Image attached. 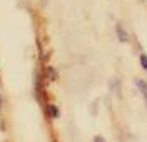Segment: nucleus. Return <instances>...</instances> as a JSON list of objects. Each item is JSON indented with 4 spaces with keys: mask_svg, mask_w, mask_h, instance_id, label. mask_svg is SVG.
I'll list each match as a JSON object with an SVG mask.
<instances>
[{
    "mask_svg": "<svg viewBox=\"0 0 147 142\" xmlns=\"http://www.w3.org/2000/svg\"><path fill=\"white\" fill-rule=\"evenodd\" d=\"M140 65H142L144 70H147V55H146V54H142V55H140Z\"/></svg>",
    "mask_w": 147,
    "mask_h": 142,
    "instance_id": "39448f33",
    "label": "nucleus"
},
{
    "mask_svg": "<svg viewBox=\"0 0 147 142\" xmlns=\"http://www.w3.org/2000/svg\"><path fill=\"white\" fill-rule=\"evenodd\" d=\"M134 84H136V87L139 89V92H140V95H142V99H144V102H146V105H147V82L142 80V79H136Z\"/></svg>",
    "mask_w": 147,
    "mask_h": 142,
    "instance_id": "f257e3e1",
    "label": "nucleus"
},
{
    "mask_svg": "<svg viewBox=\"0 0 147 142\" xmlns=\"http://www.w3.org/2000/svg\"><path fill=\"white\" fill-rule=\"evenodd\" d=\"M0 104H2V97H0Z\"/></svg>",
    "mask_w": 147,
    "mask_h": 142,
    "instance_id": "0eeeda50",
    "label": "nucleus"
},
{
    "mask_svg": "<svg viewBox=\"0 0 147 142\" xmlns=\"http://www.w3.org/2000/svg\"><path fill=\"white\" fill-rule=\"evenodd\" d=\"M94 142H105V141H104V137H100V135H97V137L94 139Z\"/></svg>",
    "mask_w": 147,
    "mask_h": 142,
    "instance_id": "423d86ee",
    "label": "nucleus"
},
{
    "mask_svg": "<svg viewBox=\"0 0 147 142\" xmlns=\"http://www.w3.org/2000/svg\"><path fill=\"white\" fill-rule=\"evenodd\" d=\"M47 77H49V80H57V72L52 67H47Z\"/></svg>",
    "mask_w": 147,
    "mask_h": 142,
    "instance_id": "20e7f679",
    "label": "nucleus"
},
{
    "mask_svg": "<svg viewBox=\"0 0 147 142\" xmlns=\"http://www.w3.org/2000/svg\"><path fill=\"white\" fill-rule=\"evenodd\" d=\"M47 110H49V115H50V117H52V119H57V117H59V109H57V107H55V105H47Z\"/></svg>",
    "mask_w": 147,
    "mask_h": 142,
    "instance_id": "7ed1b4c3",
    "label": "nucleus"
},
{
    "mask_svg": "<svg viewBox=\"0 0 147 142\" xmlns=\"http://www.w3.org/2000/svg\"><path fill=\"white\" fill-rule=\"evenodd\" d=\"M115 32H117V37H119L120 42H129V35H127V32L122 28V25L120 24H117L115 25Z\"/></svg>",
    "mask_w": 147,
    "mask_h": 142,
    "instance_id": "f03ea898",
    "label": "nucleus"
}]
</instances>
